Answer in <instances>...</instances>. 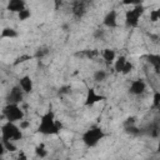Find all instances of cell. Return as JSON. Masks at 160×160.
<instances>
[{
	"instance_id": "cell-18",
	"label": "cell",
	"mask_w": 160,
	"mask_h": 160,
	"mask_svg": "<svg viewBox=\"0 0 160 160\" xmlns=\"http://www.w3.org/2000/svg\"><path fill=\"white\" fill-rule=\"evenodd\" d=\"M1 144L4 145L5 150H8V151H15V150H16V146L14 145L12 140H6V139H1Z\"/></svg>"
},
{
	"instance_id": "cell-5",
	"label": "cell",
	"mask_w": 160,
	"mask_h": 160,
	"mask_svg": "<svg viewBox=\"0 0 160 160\" xmlns=\"http://www.w3.org/2000/svg\"><path fill=\"white\" fill-rule=\"evenodd\" d=\"M145 8L142 6V4L140 5H135L131 10H128L125 14V22L129 28H136L139 24V19L142 15Z\"/></svg>"
},
{
	"instance_id": "cell-26",
	"label": "cell",
	"mask_w": 160,
	"mask_h": 160,
	"mask_svg": "<svg viewBox=\"0 0 160 160\" xmlns=\"http://www.w3.org/2000/svg\"><path fill=\"white\" fill-rule=\"evenodd\" d=\"M29 126H30V122H29V121H24V120L20 121V128H21V129H26V128H29Z\"/></svg>"
},
{
	"instance_id": "cell-24",
	"label": "cell",
	"mask_w": 160,
	"mask_h": 160,
	"mask_svg": "<svg viewBox=\"0 0 160 160\" xmlns=\"http://www.w3.org/2000/svg\"><path fill=\"white\" fill-rule=\"evenodd\" d=\"M131 70H132V64H131L130 61H126V64H125V66H124V69H122V72H121V74L126 75V74H129Z\"/></svg>"
},
{
	"instance_id": "cell-25",
	"label": "cell",
	"mask_w": 160,
	"mask_h": 160,
	"mask_svg": "<svg viewBox=\"0 0 160 160\" xmlns=\"http://www.w3.org/2000/svg\"><path fill=\"white\" fill-rule=\"evenodd\" d=\"M31 59V56H29V55H24V56H20V58H18L16 59V61H15V64H19V62H24V61H26V60H30Z\"/></svg>"
},
{
	"instance_id": "cell-17",
	"label": "cell",
	"mask_w": 160,
	"mask_h": 160,
	"mask_svg": "<svg viewBox=\"0 0 160 160\" xmlns=\"http://www.w3.org/2000/svg\"><path fill=\"white\" fill-rule=\"evenodd\" d=\"M106 76H108V72H106L105 70H96V71L94 72V80L98 81V82L104 81V80L106 79Z\"/></svg>"
},
{
	"instance_id": "cell-14",
	"label": "cell",
	"mask_w": 160,
	"mask_h": 160,
	"mask_svg": "<svg viewBox=\"0 0 160 160\" xmlns=\"http://www.w3.org/2000/svg\"><path fill=\"white\" fill-rule=\"evenodd\" d=\"M126 61H128V60H126V58H125L124 55L118 56V58L115 59V61H114V69H115V71H116V72H122V69H124Z\"/></svg>"
},
{
	"instance_id": "cell-15",
	"label": "cell",
	"mask_w": 160,
	"mask_h": 160,
	"mask_svg": "<svg viewBox=\"0 0 160 160\" xmlns=\"http://www.w3.org/2000/svg\"><path fill=\"white\" fill-rule=\"evenodd\" d=\"M72 12H74V15H75V16H78V18L82 16V15H84V12H85V4H84L82 1H78V2L74 5Z\"/></svg>"
},
{
	"instance_id": "cell-19",
	"label": "cell",
	"mask_w": 160,
	"mask_h": 160,
	"mask_svg": "<svg viewBox=\"0 0 160 160\" xmlns=\"http://www.w3.org/2000/svg\"><path fill=\"white\" fill-rule=\"evenodd\" d=\"M159 20H160V8L150 11V21L156 22V21H159Z\"/></svg>"
},
{
	"instance_id": "cell-16",
	"label": "cell",
	"mask_w": 160,
	"mask_h": 160,
	"mask_svg": "<svg viewBox=\"0 0 160 160\" xmlns=\"http://www.w3.org/2000/svg\"><path fill=\"white\" fill-rule=\"evenodd\" d=\"M18 36V32L12 29V28H5L2 31H1V38L5 39V38H16Z\"/></svg>"
},
{
	"instance_id": "cell-4",
	"label": "cell",
	"mask_w": 160,
	"mask_h": 160,
	"mask_svg": "<svg viewBox=\"0 0 160 160\" xmlns=\"http://www.w3.org/2000/svg\"><path fill=\"white\" fill-rule=\"evenodd\" d=\"M105 136L104 131L100 129V128H91L89 130H86L84 134H82V141L86 146L89 148H92V146H96L98 142Z\"/></svg>"
},
{
	"instance_id": "cell-22",
	"label": "cell",
	"mask_w": 160,
	"mask_h": 160,
	"mask_svg": "<svg viewBox=\"0 0 160 160\" xmlns=\"http://www.w3.org/2000/svg\"><path fill=\"white\" fill-rule=\"evenodd\" d=\"M152 105L155 108H160V91H156L152 96Z\"/></svg>"
},
{
	"instance_id": "cell-7",
	"label": "cell",
	"mask_w": 160,
	"mask_h": 160,
	"mask_svg": "<svg viewBox=\"0 0 160 160\" xmlns=\"http://www.w3.org/2000/svg\"><path fill=\"white\" fill-rule=\"evenodd\" d=\"M104 99H105V98H104L102 95L98 94L95 89L90 88V89L88 90V94H86L85 105H86V106H91V105H94L95 102H98V101H101V100H104Z\"/></svg>"
},
{
	"instance_id": "cell-28",
	"label": "cell",
	"mask_w": 160,
	"mask_h": 160,
	"mask_svg": "<svg viewBox=\"0 0 160 160\" xmlns=\"http://www.w3.org/2000/svg\"><path fill=\"white\" fill-rule=\"evenodd\" d=\"M158 151L160 152V141H159V144H158Z\"/></svg>"
},
{
	"instance_id": "cell-6",
	"label": "cell",
	"mask_w": 160,
	"mask_h": 160,
	"mask_svg": "<svg viewBox=\"0 0 160 160\" xmlns=\"http://www.w3.org/2000/svg\"><path fill=\"white\" fill-rule=\"evenodd\" d=\"M24 90L20 88V85L19 86H14L10 91H9V94H8V102H12V104H19V102H21L22 101V99H24Z\"/></svg>"
},
{
	"instance_id": "cell-11",
	"label": "cell",
	"mask_w": 160,
	"mask_h": 160,
	"mask_svg": "<svg viewBox=\"0 0 160 160\" xmlns=\"http://www.w3.org/2000/svg\"><path fill=\"white\" fill-rule=\"evenodd\" d=\"M25 9V2L24 0H9L8 2V10L12 12H20L21 10Z\"/></svg>"
},
{
	"instance_id": "cell-23",
	"label": "cell",
	"mask_w": 160,
	"mask_h": 160,
	"mask_svg": "<svg viewBox=\"0 0 160 160\" xmlns=\"http://www.w3.org/2000/svg\"><path fill=\"white\" fill-rule=\"evenodd\" d=\"M122 4L124 5H132V6H135V5L142 4V0H122Z\"/></svg>"
},
{
	"instance_id": "cell-3",
	"label": "cell",
	"mask_w": 160,
	"mask_h": 160,
	"mask_svg": "<svg viewBox=\"0 0 160 160\" xmlns=\"http://www.w3.org/2000/svg\"><path fill=\"white\" fill-rule=\"evenodd\" d=\"M2 118H5L8 121H21L24 118V111L19 106V104H12V102H8L6 106H4L2 109Z\"/></svg>"
},
{
	"instance_id": "cell-2",
	"label": "cell",
	"mask_w": 160,
	"mask_h": 160,
	"mask_svg": "<svg viewBox=\"0 0 160 160\" xmlns=\"http://www.w3.org/2000/svg\"><path fill=\"white\" fill-rule=\"evenodd\" d=\"M21 138H22L21 128L15 125V122L8 121L1 126V139L16 141V140H20Z\"/></svg>"
},
{
	"instance_id": "cell-13",
	"label": "cell",
	"mask_w": 160,
	"mask_h": 160,
	"mask_svg": "<svg viewBox=\"0 0 160 160\" xmlns=\"http://www.w3.org/2000/svg\"><path fill=\"white\" fill-rule=\"evenodd\" d=\"M102 59L105 60L106 64H112L116 59V54L112 49H104L102 50Z\"/></svg>"
},
{
	"instance_id": "cell-21",
	"label": "cell",
	"mask_w": 160,
	"mask_h": 160,
	"mask_svg": "<svg viewBox=\"0 0 160 160\" xmlns=\"http://www.w3.org/2000/svg\"><path fill=\"white\" fill-rule=\"evenodd\" d=\"M35 152H36V155H38V156H40V158H45V156L48 155V151L45 150V148H44V145H42V144H40L39 146H36Z\"/></svg>"
},
{
	"instance_id": "cell-9",
	"label": "cell",
	"mask_w": 160,
	"mask_h": 160,
	"mask_svg": "<svg viewBox=\"0 0 160 160\" xmlns=\"http://www.w3.org/2000/svg\"><path fill=\"white\" fill-rule=\"evenodd\" d=\"M104 25L110 29H114L118 26V12L115 10H111L106 14V16L104 18Z\"/></svg>"
},
{
	"instance_id": "cell-27",
	"label": "cell",
	"mask_w": 160,
	"mask_h": 160,
	"mask_svg": "<svg viewBox=\"0 0 160 160\" xmlns=\"http://www.w3.org/2000/svg\"><path fill=\"white\" fill-rule=\"evenodd\" d=\"M55 2H56V5H55V6H56V9H58V8H59V5H61V2H62V1H61V0H55Z\"/></svg>"
},
{
	"instance_id": "cell-8",
	"label": "cell",
	"mask_w": 160,
	"mask_h": 160,
	"mask_svg": "<svg viewBox=\"0 0 160 160\" xmlns=\"http://www.w3.org/2000/svg\"><path fill=\"white\" fill-rule=\"evenodd\" d=\"M146 89V84L142 81V80H132L131 84H130V88H129V91L130 94L132 95H140L145 91Z\"/></svg>"
},
{
	"instance_id": "cell-10",
	"label": "cell",
	"mask_w": 160,
	"mask_h": 160,
	"mask_svg": "<svg viewBox=\"0 0 160 160\" xmlns=\"http://www.w3.org/2000/svg\"><path fill=\"white\" fill-rule=\"evenodd\" d=\"M19 85H20V88L24 90L25 94H30V92L32 91V80H31V78L28 76V75L20 78Z\"/></svg>"
},
{
	"instance_id": "cell-12",
	"label": "cell",
	"mask_w": 160,
	"mask_h": 160,
	"mask_svg": "<svg viewBox=\"0 0 160 160\" xmlns=\"http://www.w3.org/2000/svg\"><path fill=\"white\" fill-rule=\"evenodd\" d=\"M149 64L154 68V70L159 74L160 72V55L159 54H150L146 56Z\"/></svg>"
},
{
	"instance_id": "cell-20",
	"label": "cell",
	"mask_w": 160,
	"mask_h": 160,
	"mask_svg": "<svg viewBox=\"0 0 160 160\" xmlns=\"http://www.w3.org/2000/svg\"><path fill=\"white\" fill-rule=\"evenodd\" d=\"M30 15H31V12H30V10H28L26 8H25L24 10H21L20 12H18V18H19V20H21V21H24V20L29 19V18H30Z\"/></svg>"
},
{
	"instance_id": "cell-1",
	"label": "cell",
	"mask_w": 160,
	"mask_h": 160,
	"mask_svg": "<svg viewBox=\"0 0 160 160\" xmlns=\"http://www.w3.org/2000/svg\"><path fill=\"white\" fill-rule=\"evenodd\" d=\"M60 129H61V124L55 120L52 111H48L46 114H44L38 126V131L44 135H56L59 134Z\"/></svg>"
}]
</instances>
